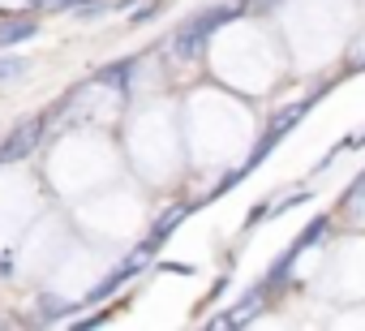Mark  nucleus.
Listing matches in <instances>:
<instances>
[{
  "instance_id": "4",
  "label": "nucleus",
  "mask_w": 365,
  "mask_h": 331,
  "mask_svg": "<svg viewBox=\"0 0 365 331\" xmlns=\"http://www.w3.org/2000/svg\"><path fill=\"white\" fill-rule=\"evenodd\" d=\"M39 133H43V116L22 121V125H18L5 142H0V163H14V159L31 155V151H35V142H39Z\"/></svg>"
},
{
  "instance_id": "9",
  "label": "nucleus",
  "mask_w": 365,
  "mask_h": 331,
  "mask_svg": "<svg viewBox=\"0 0 365 331\" xmlns=\"http://www.w3.org/2000/svg\"><path fill=\"white\" fill-rule=\"evenodd\" d=\"M26 56H0V82H9V78H22L26 73Z\"/></svg>"
},
{
  "instance_id": "13",
  "label": "nucleus",
  "mask_w": 365,
  "mask_h": 331,
  "mask_svg": "<svg viewBox=\"0 0 365 331\" xmlns=\"http://www.w3.org/2000/svg\"><path fill=\"white\" fill-rule=\"evenodd\" d=\"M0 5H26V0H0Z\"/></svg>"
},
{
  "instance_id": "6",
  "label": "nucleus",
  "mask_w": 365,
  "mask_h": 331,
  "mask_svg": "<svg viewBox=\"0 0 365 331\" xmlns=\"http://www.w3.org/2000/svg\"><path fill=\"white\" fill-rule=\"evenodd\" d=\"M327 233H331V215H314V220H309V224H305V228L297 233V241L288 245V254H292V258H301L305 250L322 245V241H327Z\"/></svg>"
},
{
  "instance_id": "12",
  "label": "nucleus",
  "mask_w": 365,
  "mask_h": 331,
  "mask_svg": "<svg viewBox=\"0 0 365 331\" xmlns=\"http://www.w3.org/2000/svg\"><path fill=\"white\" fill-rule=\"evenodd\" d=\"M361 146H365V129H361V133L352 138V151H361Z\"/></svg>"
},
{
  "instance_id": "3",
  "label": "nucleus",
  "mask_w": 365,
  "mask_h": 331,
  "mask_svg": "<svg viewBox=\"0 0 365 331\" xmlns=\"http://www.w3.org/2000/svg\"><path fill=\"white\" fill-rule=\"evenodd\" d=\"M150 254H155V250H150V245L142 241V245H138V250H133V254H129L125 263H116V267H112V275H108V280H99V284H95L91 301H103V297H112V292H116L120 284H129V280H133V275H138V271H142V267L150 263Z\"/></svg>"
},
{
  "instance_id": "2",
  "label": "nucleus",
  "mask_w": 365,
  "mask_h": 331,
  "mask_svg": "<svg viewBox=\"0 0 365 331\" xmlns=\"http://www.w3.org/2000/svg\"><path fill=\"white\" fill-rule=\"evenodd\" d=\"M241 9H245V5H211V9H202L198 18H190L185 26L176 31V39H172V52H176V56H198L215 31H224L232 18H241Z\"/></svg>"
},
{
  "instance_id": "11",
  "label": "nucleus",
  "mask_w": 365,
  "mask_h": 331,
  "mask_svg": "<svg viewBox=\"0 0 365 331\" xmlns=\"http://www.w3.org/2000/svg\"><path fill=\"white\" fill-rule=\"evenodd\" d=\"M159 271H172V275H190L194 267H185V263H159Z\"/></svg>"
},
{
  "instance_id": "10",
  "label": "nucleus",
  "mask_w": 365,
  "mask_h": 331,
  "mask_svg": "<svg viewBox=\"0 0 365 331\" xmlns=\"http://www.w3.org/2000/svg\"><path fill=\"white\" fill-rule=\"evenodd\" d=\"M39 305H43V310H39V314H43V318H48V322H52V318H61V314H69V310H73V305H69V301H61V297H43V301H39Z\"/></svg>"
},
{
  "instance_id": "5",
  "label": "nucleus",
  "mask_w": 365,
  "mask_h": 331,
  "mask_svg": "<svg viewBox=\"0 0 365 331\" xmlns=\"http://www.w3.org/2000/svg\"><path fill=\"white\" fill-rule=\"evenodd\" d=\"M194 207H198V203H180V207H168V211H163V215L155 220V228H150L146 245H150V250H159V245H163V241H168V237H172V233L180 228V220H185V215H190Z\"/></svg>"
},
{
  "instance_id": "8",
  "label": "nucleus",
  "mask_w": 365,
  "mask_h": 331,
  "mask_svg": "<svg viewBox=\"0 0 365 331\" xmlns=\"http://www.w3.org/2000/svg\"><path fill=\"white\" fill-rule=\"evenodd\" d=\"M301 203H314V194L309 190H292V194H284V198H267V215H284V211H292V207H301Z\"/></svg>"
},
{
  "instance_id": "7",
  "label": "nucleus",
  "mask_w": 365,
  "mask_h": 331,
  "mask_svg": "<svg viewBox=\"0 0 365 331\" xmlns=\"http://www.w3.org/2000/svg\"><path fill=\"white\" fill-rule=\"evenodd\" d=\"M35 35H39V26H35L31 18L5 22V26H0V48H9V44H26V39H35Z\"/></svg>"
},
{
  "instance_id": "1",
  "label": "nucleus",
  "mask_w": 365,
  "mask_h": 331,
  "mask_svg": "<svg viewBox=\"0 0 365 331\" xmlns=\"http://www.w3.org/2000/svg\"><path fill=\"white\" fill-rule=\"evenodd\" d=\"M327 91H331V82H322V86H318V91H309L305 99H297V103H288V108H279V112L271 116V125H267V129H262V138L254 142L250 159L241 163V168H245V177H250V173L258 168V163H262V159H267V155H271V151H275V146H279V142H284L292 129H297V125H301V116H309V112H314V103H318Z\"/></svg>"
}]
</instances>
